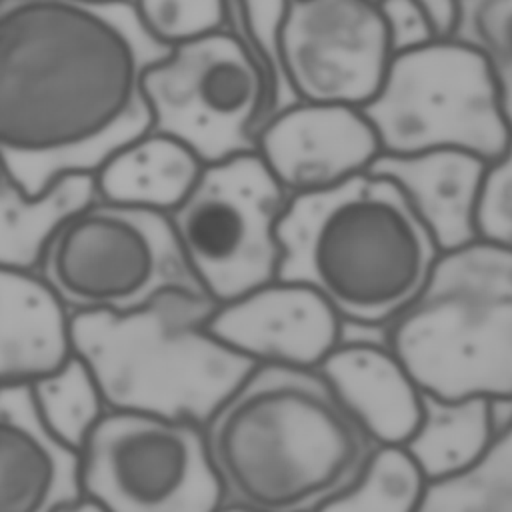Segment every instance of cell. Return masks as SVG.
<instances>
[{
	"label": "cell",
	"mask_w": 512,
	"mask_h": 512,
	"mask_svg": "<svg viewBox=\"0 0 512 512\" xmlns=\"http://www.w3.org/2000/svg\"><path fill=\"white\" fill-rule=\"evenodd\" d=\"M450 36L486 58L512 130V0H458Z\"/></svg>",
	"instance_id": "cell-24"
},
{
	"label": "cell",
	"mask_w": 512,
	"mask_h": 512,
	"mask_svg": "<svg viewBox=\"0 0 512 512\" xmlns=\"http://www.w3.org/2000/svg\"><path fill=\"white\" fill-rule=\"evenodd\" d=\"M384 334L424 392L512 398V248L478 238L440 252Z\"/></svg>",
	"instance_id": "cell-5"
},
{
	"label": "cell",
	"mask_w": 512,
	"mask_h": 512,
	"mask_svg": "<svg viewBox=\"0 0 512 512\" xmlns=\"http://www.w3.org/2000/svg\"><path fill=\"white\" fill-rule=\"evenodd\" d=\"M80 494L78 452L44 426L28 386H0V512H56Z\"/></svg>",
	"instance_id": "cell-15"
},
{
	"label": "cell",
	"mask_w": 512,
	"mask_h": 512,
	"mask_svg": "<svg viewBox=\"0 0 512 512\" xmlns=\"http://www.w3.org/2000/svg\"><path fill=\"white\" fill-rule=\"evenodd\" d=\"M426 484L404 446L378 444L358 478L318 512H418Z\"/></svg>",
	"instance_id": "cell-23"
},
{
	"label": "cell",
	"mask_w": 512,
	"mask_h": 512,
	"mask_svg": "<svg viewBox=\"0 0 512 512\" xmlns=\"http://www.w3.org/2000/svg\"><path fill=\"white\" fill-rule=\"evenodd\" d=\"M278 278L322 296L342 324L386 326L440 256L398 186L372 170L290 196L278 224Z\"/></svg>",
	"instance_id": "cell-3"
},
{
	"label": "cell",
	"mask_w": 512,
	"mask_h": 512,
	"mask_svg": "<svg viewBox=\"0 0 512 512\" xmlns=\"http://www.w3.org/2000/svg\"><path fill=\"white\" fill-rule=\"evenodd\" d=\"M0 172H4V170H2V166H0Z\"/></svg>",
	"instance_id": "cell-32"
},
{
	"label": "cell",
	"mask_w": 512,
	"mask_h": 512,
	"mask_svg": "<svg viewBox=\"0 0 512 512\" xmlns=\"http://www.w3.org/2000/svg\"><path fill=\"white\" fill-rule=\"evenodd\" d=\"M92 198V174H70L40 194H28L0 172V268L38 272L58 226Z\"/></svg>",
	"instance_id": "cell-19"
},
{
	"label": "cell",
	"mask_w": 512,
	"mask_h": 512,
	"mask_svg": "<svg viewBox=\"0 0 512 512\" xmlns=\"http://www.w3.org/2000/svg\"><path fill=\"white\" fill-rule=\"evenodd\" d=\"M222 504L318 512L378 446L318 368L254 366L204 422Z\"/></svg>",
	"instance_id": "cell-2"
},
{
	"label": "cell",
	"mask_w": 512,
	"mask_h": 512,
	"mask_svg": "<svg viewBox=\"0 0 512 512\" xmlns=\"http://www.w3.org/2000/svg\"><path fill=\"white\" fill-rule=\"evenodd\" d=\"M56 512H110L106 510L102 504H98L96 500L80 494L78 498L66 502L64 506H60Z\"/></svg>",
	"instance_id": "cell-29"
},
{
	"label": "cell",
	"mask_w": 512,
	"mask_h": 512,
	"mask_svg": "<svg viewBox=\"0 0 512 512\" xmlns=\"http://www.w3.org/2000/svg\"><path fill=\"white\" fill-rule=\"evenodd\" d=\"M28 388L44 426L76 452L108 412L92 370L76 352L62 368Z\"/></svg>",
	"instance_id": "cell-22"
},
{
	"label": "cell",
	"mask_w": 512,
	"mask_h": 512,
	"mask_svg": "<svg viewBox=\"0 0 512 512\" xmlns=\"http://www.w3.org/2000/svg\"><path fill=\"white\" fill-rule=\"evenodd\" d=\"M170 52L130 0H0V166L28 194L150 130L146 70Z\"/></svg>",
	"instance_id": "cell-1"
},
{
	"label": "cell",
	"mask_w": 512,
	"mask_h": 512,
	"mask_svg": "<svg viewBox=\"0 0 512 512\" xmlns=\"http://www.w3.org/2000/svg\"><path fill=\"white\" fill-rule=\"evenodd\" d=\"M208 328L256 366L318 368L342 338V320L328 302L282 278L216 304Z\"/></svg>",
	"instance_id": "cell-13"
},
{
	"label": "cell",
	"mask_w": 512,
	"mask_h": 512,
	"mask_svg": "<svg viewBox=\"0 0 512 512\" xmlns=\"http://www.w3.org/2000/svg\"><path fill=\"white\" fill-rule=\"evenodd\" d=\"M150 130L186 144L204 164L256 150L268 82L226 28L170 48L144 74Z\"/></svg>",
	"instance_id": "cell-10"
},
{
	"label": "cell",
	"mask_w": 512,
	"mask_h": 512,
	"mask_svg": "<svg viewBox=\"0 0 512 512\" xmlns=\"http://www.w3.org/2000/svg\"><path fill=\"white\" fill-rule=\"evenodd\" d=\"M492 436L488 398H442L422 390L418 424L402 446L426 482H438L472 466Z\"/></svg>",
	"instance_id": "cell-20"
},
{
	"label": "cell",
	"mask_w": 512,
	"mask_h": 512,
	"mask_svg": "<svg viewBox=\"0 0 512 512\" xmlns=\"http://www.w3.org/2000/svg\"><path fill=\"white\" fill-rule=\"evenodd\" d=\"M38 274L72 314H122L168 290L202 292L168 214L98 196L58 226Z\"/></svg>",
	"instance_id": "cell-7"
},
{
	"label": "cell",
	"mask_w": 512,
	"mask_h": 512,
	"mask_svg": "<svg viewBox=\"0 0 512 512\" xmlns=\"http://www.w3.org/2000/svg\"><path fill=\"white\" fill-rule=\"evenodd\" d=\"M318 370L376 444L402 446L410 438L422 388L386 344L384 326L342 324L340 344Z\"/></svg>",
	"instance_id": "cell-14"
},
{
	"label": "cell",
	"mask_w": 512,
	"mask_h": 512,
	"mask_svg": "<svg viewBox=\"0 0 512 512\" xmlns=\"http://www.w3.org/2000/svg\"><path fill=\"white\" fill-rule=\"evenodd\" d=\"M418 512H512V424L494 432L472 466L428 482Z\"/></svg>",
	"instance_id": "cell-21"
},
{
	"label": "cell",
	"mask_w": 512,
	"mask_h": 512,
	"mask_svg": "<svg viewBox=\"0 0 512 512\" xmlns=\"http://www.w3.org/2000/svg\"><path fill=\"white\" fill-rule=\"evenodd\" d=\"M214 310L202 292L168 290L130 312L74 314V352L108 410L204 426L256 366L210 332Z\"/></svg>",
	"instance_id": "cell-4"
},
{
	"label": "cell",
	"mask_w": 512,
	"mask_h": 512,
	"mask_svg": "<svg viewBox=\"0 0 512 512\" xmlns=\"http://www.w3.org/2000/svg\"><path fill=\"white\" fill-rule=\"evenodd\" d=\"M426 12L430 14L434 28L440 38H446L452 34L454 28V18H456V8L458 0H418Z\"/></svg>",
	"instance_id": "cell-28"
},
{
	"label": "cell",
	"mask_w": 512,
	"mask_h": 512,
	"mask_svg": "<svg viewBox=\"0 0 512 512\" xmlns=\"http://www.w3.org/2000/svg\"><path fill=\"white\" fill-rule=\"evenodd\" d=\"M378 10L394 54L420 48L440 38L430 14L418 0H382Z\"/></svg>",
	"instance_id": "cell-27"
},
{
	"label": "cell",
	"mask_w": 512,
	"mask_h": 512,
	"mask_svg": "<svg viewBox=\"0 0 512 512\" xmlns=\"http://www.w3.org/2000/svg\"><path fill=\"white\" fill-rule=\"evenodd\" d=\"M204 162L180 140L148 130L118 148L94 174L106 202L170 214L198 180Z\"/></svg>",
	"instance_id": "cell-18"
},
{
	"label": "cell",
	"mask_w": 512,
	"mask_h": 512,
	"mask_svg": "<svg viewBox=\"0 0 512 512\" xmlns=\"http://www.w3.org/2000/svg\"><path fill=\"white\" fill-rule=\"evenodd\" d=\"M392 56L378 4L286 2L278 60L284 84L296 100L362 108L380 88Z\"/></svg>",
	"instance_id": "cell-11"
},
{
	"label": "cell",
	"mask_w": 512,
	"mask_h": 512,
	"mask_svg": "<svg viewBox=\"0 0 512 512\" xmlns=\"http://www.w3.org/2000/svg\"><path fill=\"white\" fill-rule=\"evenodd\" d=\"M368 2H372V4H380L382 0H368Z\"/></svg>",
	"instance_id": "cell-31"
},
{
	"label": "cell",
	"mask_w": 512,
	"mask_h": 512,
	"mask_svg": "<svg viewBox=\"0 0 512 512\" xmlns=\"http://www.w3.org/2000/svg\"><path fill=\"white\" fill-rule=\"evenodd\" d=\"M152 38L172 48L222 30L228 0H130Z\"/></svg>",
	"instance_id": "cell-25"
},
{
	"label": "cell",
	"mask_w": 512,
	"mask_h": 512,
	"mask_svg": "<svg viewBox=\"0 0 512 512\" xmlns=\"http://www.w3.org/2000/svg\"><path fill=\"white\" fill-rule=\"evenodd\" d=\"M82 494L110 512H218L222 490L204 428L108 410L78 450Z\"/></svg>",
	"instance_id": "cell-9"
},
{
	"label": "cell",
	"mask_w": 512,
	"mask_h": 512,
	"mask_svg": "<svg viewBox=\"0 0 512 512\" xmlns=\"http://www.w3.org/2000/svg\"><path fill=\"white\" fill-rule=\"evenodd\" d=\"M288 198L254 150L204 164L168 214L190 272L216 304L278 278V224Z\"/></svg>",
	"instance_id": "cell-8"
},
{
	"label": "cell",
	"mask_w": 512,
	"mask_h": 512,
	"mask_svg": "<svg viewBox=\"0 0 512 512\" xmlns=\"http://www.w3.org/2000/svg\"><path fill=\"white\" fill-rule=\"evenodd\" d=\"M256 152L286 194L298 196L370 170L380 144L362 108L294 100L260 124Z\"/></svg>",
	"instance_id": "cell-12"
},
{
	"label": "cell",
	"mask_w": 512,
	"mask_h": 512,
	"mask_svg": "<svg viewBox=\"0 0 512 512\" xmlns=\"http://www.w3.org/2000/svg\"><path fill=\"white\" fill-rule=\"evenodd\" d=\"M488 162L456 148L404 156L380 154L370 166L390 178L424 224L440 252L480 238L478 212Z\"/></svg>",
	"instance_id": "cell-16"
},
{
	"label": "cell",
	"mask_w": 512,
	"mask_h": 512,
	"mask_svg": "<svg viewBox=\"0 0 512 512\" xmlns=\"http://www.w3.org/2000/svg\"><path fill=\"white\" fill-rule=\"evenodd\" d=\"M362 112L380 154L456 148L492 164L512 144L500 88L486 58L454 36L394 54Z\"/></svg>",
	"instance_id": "cell-6"
},
{
	"label": "cell",
	"mask_w": 512,
	"mask_h": 512,
	"mask_svg": "<svg viewBox=\"0 0 512 512\" xmlns=\"http://www.w3.org/2000/svg\"><path fill=\"white\" fill-rule=\"evenodd\" d=\"M74 314L30 270L0 268V386H30L74 356Z\"/></svg>",
	"instance_id": "cell-17"
},
{
	"label": "cell",
	"mask_w": 512,
	"mask_h": 512,
	"mask_svg": "<svg viewBox=\"0 0 512 512\" xmlns=\"http://www.w3.org/2000/svg\"><path fill=\"white\" fill-rule=\"evenodd\" d=\"M480 238L512 248V144L488 166L478 212Z\"/></svg>",
	"instance_id": "cell-26"
},
{
	"label": "cell",
	"mask_w": 512,
	"mask_h": 512,
	"mask_svg": "<svg viewBox=\"0 0 512 512\" xmlns=\"http://www.w3.org/2000/svg\"><path fill=\"white\" fill-rule=\"evenodd\" d=\"M218 512H256V510H248V508H240V506H230V504H222L218 508Z\"/></svg>",
	"instance_id": "cell-30"
}]
</instances>
